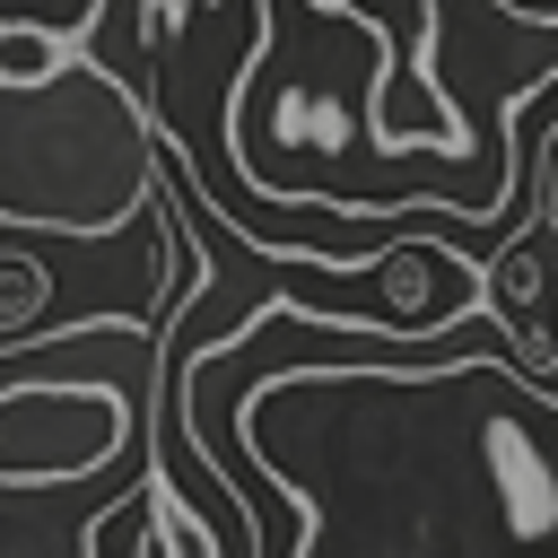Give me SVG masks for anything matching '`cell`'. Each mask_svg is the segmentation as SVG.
Returning a JSON list of instances; mask_svg holds the SVG:
<instances>
[{
  "label": "cell",
  "instance_id": "1",
  "mask_svg": "<svg viewBox=\"0 0 558 558\" xmlns=\"http://www.w3.org/2000/svg\"><path fill=\"white\" fill-rule=\"evenodd\" d=\"M218 462L262 523L296 506L288 558H541L558 549V375L506 340L453 349L357 331L349 357H279L235 384Z\"/></svg>",
  "mask_w": 558,
  "mask_h": 558
},
{
  "label": "cell",
  "instance_id": "2",
  "mask_svg": "<svg viewBox=\"0 0 558 558\" xmlns=\"http://www.w3.org/2000/svg\"><path fill=\"white\" fill-rule=\"evenodd\" d=\"M157 209V105L87 44L0 61V227L122 235Z\"/></svg>",
  "mask_w": 558,
  "mask_h": 558
},
{
  "label": "cell",
  "instance_id": "3",
  "mask_svg": "<svg viewBox=\"0 0 558 558\" xmlns=\"http://www.w3.org/2000/svg\"><path fill=\"white\" fill-rule=\"evenodd\" d=\"M140 445V401L113 375L0 384V488H87Z\"/></svg>",
  "mask_w": 558,
  "mask_h": 558
},
{
  "label": "cell",
  "instance_id": "4",
  "mask_svg": "<svg viewBox=\"0 0 558 558\" xmlns=\"http://www.w3.org/2000/svg\"><path fill=\"white\" fill-rule=\"evenodd\" d=\"M105 26V0H0V35L17 44H87Z\"/></svg>",
  "mask_w": 558,
  "mask_h": 558
},
{
  "label": "cell",
  "instance_id": "5",
  "mask_svg": "<svg viewBox=\"0 0 558 558\" xmlns=\"http://www.w3.org/2000/svg\"><path fill=\"white\" fill-rule=\"evenodd\" d=\"M78 549H87V558H122V549H131V558H157V514H148V480H140V488H122V497H113V506H105V514H96V523L78 532Z\"/></svg>",
  "mask_w": 558,
  "mask_h": 558
},
{
  "label": "cell",
  "instance_id": "6",
  "mask_svg": "<svg viewBox=\"0 0 558 558\" xmlns=\"http://www.w3.org/2000/svg\"><path fill=\"white\" fill-rule=\"evenodd\" d=\"M183 9H201V0H148V17H140V35H148V44H157V35H166V26H174V17H183Z\"/></svg>",
  "mask_w": 558,
  "mask_h": 558
}]
</instances>
